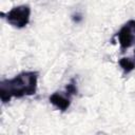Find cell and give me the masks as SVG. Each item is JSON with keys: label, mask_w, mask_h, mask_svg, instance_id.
<instances>
[{"label": "cell", "mask_w": 135, "mask_h": 135, "mask_svg": "<svg viewBox=\"0 0 135 135\" xmlns=\"http://www.w3.org/2000/svg\"><path fill=\"white\" fill-rule=\"evenodd\" d=\"M38 72L26 71L16 75L12 79L0 82V98L2 103H7L13 97L22 98L35 95L37 92Z\"/></svg>", "instance_id": "cell-1"}, {"label": "cell", "mask_w": 135, "mask_h": 135, "mask_svg": "<svg viewBox=\"0 0 135 135\" xmlns=\"http://www.w3.org/2000/svg\"><path fill=\"white\" fill-rule=\"evenodd\" d=\"M1 16H5L6 21L17 28H22L26 26L30 22L31 17V7L28 5H18L14 6L6 14L1 13Z\"/></svg>", "instance_id": "cell-2"}, {"label": "cell", "mask_w": 135, "mask_h": 135, "mask_svg": "<svg viewBox=\"0 0 135 135\" xmlns=\"http://www.w3.org/2000/svg\"><path fill=\"white\" fill-rule=\"evenodd\" d=\"M120 49L127 50L135 43V20L131 19L122 25V27L117 33Z\"/></svg>", "instance_id": "cell-3"}, {"label": "cell", "mask_w": 135, "mask_h": 135, "mask_svg": "<svg viewBox=\"0 0 135 135\" xmlns=\"http://www.w3.org/2000/svg\"><path fill=\"white\" fill-rule=\"evenodd\" d=\"M49 100L56 109L60 110L61 112H64L71 105L72 96L66 94V92H55L50 96Z\"/></svg>", "instance_id": "cell-4"}, {"label": "cell", "mask_w": 135, "mask_h": 135, "mask_svg": "<svg viewBox=\"0 0 135 135\" xmlns=\"http://www.w3.org/2000/svg\"><path fill=\"white\" fill-rule=\"evenodd\" d=\"M120 68L122 69L124 74L131 73L133 70H135V50H134V57L133 58H121L118 61Z\"/></svg>", "instance_id": "cell-5"}, {"label": "cell", "mask_w": 135, "mask_h": 135, "mask_svg": "<svg viewBox=\"0 0 135 135\" xmlns=\"http://www.w3.org/2000/svg\"><path fill=\"white\" fill-rule=\"evenodd\" d=\"M76 78H72L70 80V82L66 84L65 86V92L66 94H69L70 96H74V95H77L78 93V89H77V85H76Z\"/></svg>", "instance_id": "cell-6"}]
</instances>
